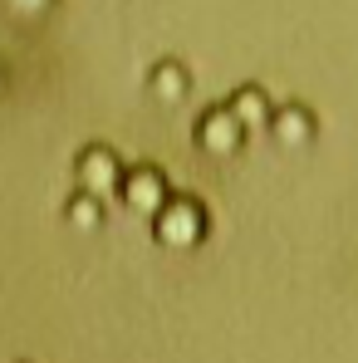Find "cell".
Returning a JSON list of instances; mask_svg holds the SVG:
<instances>
[{"instance_id": "cell-1", "label": "cell", "mask_w": 358, "mask_h": 363, "mask_svg": "<svg viewBox=\"0 0 358 363\" xmlns=\"http://www.w3.org/2000/svg\"><path fill=\"white\" fill-rule=\"evenodd\" d=\"M152 236H157V245H167V250H196L201 236H206V211H201V201L172 191L167 206L152 216Z\"/></svg>"}, {"instance_id": "cell-7", "label": "cell", "mask_w": 358, "mask_h": 363, "mask_svg": "<svg viewBox=\"0 0 358 363\" xmlns=\"http://www.w3.org/2000/svg\"><path fill=\"white\" fill-rule=\"evenodd\" d=\"M147 94H152L157 104H181V99L191 94V74H186V64H177V60L152 64V74H147Z\"/></svg>"}, {"instance_id": "cell-2", "label": "cell", "mask_w": 358, "mask_h": 363, "mask_svg": "<svg viewBox=\"0 0 358 363\" xmlns=\"http://www.w3.org/2000/svg\"><path fill=\"white\" fill-rule=\"evenodd\" d=\"M167 196H172V186H167V177L152 167V162H138V167H128L118 182V201L128 206V211H138V216H157L162 206H167Z\"/></svg>"}, {"instance_id": "cell-9", "label": "cell", "mask_w": 358, "mask_h": 363, "mask_svg": "<svg viewBox=\"0 0 358 363\" xmlns=\"http://www.w3.org/2000/svg\"><path fill=\"white\" fill-rule=\"evenodd\" d=\"M5 10H20V15H35V10H45L50 0H0Z\"/></svg>"}, {"instance_id": "cell-4", "label": "cell", "mask_w": 358, "mask_h": 363, "mask_svg": "<svg viewBox=\"0 0 358 363\" xmlns=\"http://www.w3.org/2000/svg\"><path fill=\"white\" fill-rule=\"evenodd\" d=\"M245 138H250V133L231 118V108H226V104H211V108L196 118V147H201V152H211V157H231Z\"/></svg>"}, {"instance_id": "cell-6", "label": "cell", "mask_w": 358, "mask_h": 363, "mask_svg": "<svg viewBox=\"0 0 358 363\" xmlns=\"http://www.w3.org/2000/svg\"><path fill=\"white\" fill-rule=\"evenodd\" d=\"M226 108H231V118H236L245 133L265 128V123H270V113H275V104L265 99V89H260V84H240L236 94L226 99Z\"/></svg>"}, {"instance_id": "cell-3", "label": "cell", "mask_w": 358, "mask_h": 363, "mask_svg": "<svg viewBox=\"0 0 358 363\" xmlns=\"http://www.w3.org/2000/svg\"><path fill=\"white\" fill-rule=\"evenodd\" d=\"M74 177H79V191H89V196H113L118 182H123V162H118L113 147L89 143L79 152V162H74Z\"/></svg>"}, {"instance_id": "cell-5", "label": "cell", "mask_w": 358, "mask_h": 363, "mask_svg": "<svg viewBox=\"0 0 358 363\" xmlns=\"http://www.w3.org/2000/svg\"><path fill=\"white\" fill-rule=\"evenodd\" d=\"M265 133H270L280 147H309L314 133H319V118H314V108H304V104H275Z\"/></svg>"}, {"instance_id": "cell-8", "label": "cell", "mask_w": 358, "mask_h": 363, "mask_svg": "<svg viewBox=\"0 0 358 363\" xmlns=\"http://www.w3.org/2000/svg\"><path fill=\"white\" fill-rule=\"evenodd\" d=\"M64 221L74 231H99L104 226V196H89V191H74L64 201Z\"/></svg>"}]
</instances>
